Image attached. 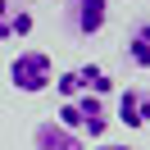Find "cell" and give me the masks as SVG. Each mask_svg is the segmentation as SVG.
Segmentation results:
<instances>
[{
    "label": "cell",
    "mask_w": 150,
    "mask_h": 150,
    "mask_svg": "<svg viewBox=\"0 0 150 150\" xmlns=\"http://www.w3.org/2000/svg\"><path fill=\"white\" fill-rule=\"evenodd\" d=\"M37 18L32 9H23L18 0H0V41H28Z\"/></svg>",
    "instance_id": "cell-7"
},
{
    "label": "cell",
    "mask_w": 150,
    "mask_h": 150,
    "mask_svg": "<svg viewBox=\"0 0 150 150\" xmlns=\"http://www.w3.org/2000/svg\"><path fill=\"white\" fill-rule=\"evenodd\" d=\"M123 55H127L132 68L150 73V18H141V23L127 28V46H123Z\"/></svg>",
    "instance_id": "cell-8"
},
{
    "label": "cell",
    "mask_w": 150,
    "mask_h": 150,
    "mask_svg": "<svg viewBox=\"0 0 150 150\" xmlns=\"http://www.w3.org/2000/svg\"><path fill=\"white\" fill-rule=\"evenodd\" d=\"M55 91H59V100H73V96H109L114 77H109L105 64H77V68H64L55 77Z\"/></svg>",
    "instance_id": "cell-3"
},
{
    "label": "cell",
    "mask_w": 150,
    "mask_h": 150,
    "mask_svg": "<svg viewBox=\"0 0 150 150\" xmlns=\"http://www.w3.org/2000/svg\"><path fill=\"white\" fill-rule=\"evenodd\" d=\"M55 123H64L68 132H77L82 141H100L109 127V109H105V96H73V100H59V109L50 114Z\"/></svg>",
    "instance_id": "cell-1"
},
{
    "label": "cell",
    "mask_w": 150,
    "mask_h": 150,
    "mask_svg": "<svg viewBox=\"0 0 150 150\" xmlns=\"http://www.w3.org/2000/svg\"><path fill=\"white\" fill-rule=\"evenodd\" d=\"M9 86L23 96H41L46 86H55V59L46 50H18L9 59Z\"/></svg>",
    "instance_id": "cell-2"
},
{
    "label": "cell",
    "mask_w": 150,
    "mask_h": 150,
    "mask_svg": "<svg viewBox=\"0 0 150 150\" xmlns=\"http://www.w3.org/2000/svg\"><path fill=\"white\" fill-rule=\"evenodd\" d=\"M118 123L127 132H141V127H150V91L146 86H127V91H118Z\"/></svg>",
    "instance_id": "cell-5"
},
{
    "label": "cell",
    "mask_w": 150,
    "mask_h": 150,
    "mask_svg": "<svg viewBox=\"0 0 150 150\" xmlns=\"http://www.w3.org/2000/svg\"><path fill=\"white\" fill-rule=\"evenodd\" d=\"M32 150H86V141L77 137V132H68L64 123L41 118L37 127H32Z\"/></svg>",
    "instance_id": "cell-6"
},
{
    "label": "cell",
    "mask_w": 150,
    "mask_h": 150,
    "mask_svg": "<svg viewBox=\"0 0 150 150\" xmlns=\"http://www.w3.org/2000/svg\"><path fill=\"white\" fill-rule=\"evenodd\" d=\"M91 150H132V146H114V141H96Z\"/></svg>",
    "instance_id": "cell-9"
},
{
    "label": "cell",
    "mask_w": 150,
    "mask_h": 150,
    "mask_svg": "<svg viewBox=\"0 0 150 150\" xmlns=\"http://www.w3.org/2000/svg\"><path fill=\"white\" fill-rule=\"evenodd\" d=\"M105 23H109V0H64V28L73 37L91 41L105 32Z\"/></svg>",
    "instance_id": "cell-4"
}]
</instances>
